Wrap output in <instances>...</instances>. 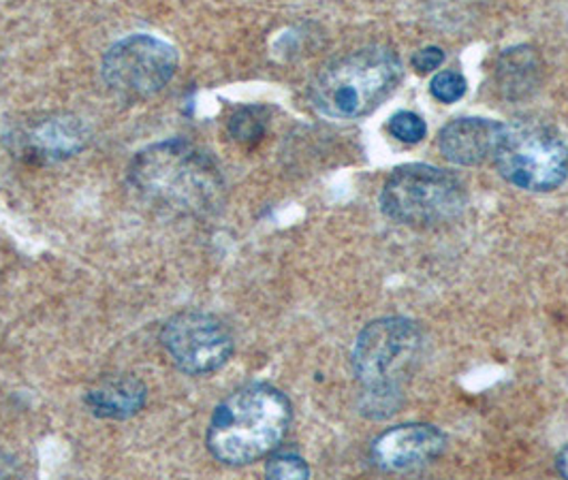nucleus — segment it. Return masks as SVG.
Returning <instances> with one entry per match:
<instances>
[{"mask_svg": "<svg viewBox=\"0 0 568 480\" xmlns=\"http://www.w3.org/2000/svg\"><path fill=\"white\" fill-rule=\"evenodd\" d=\"M129 182L148 203L173 214L205 218L225 201V177L219 163L184 140L148 145L135 154Z\"/></svg>", "mask_w": 568, "mask_h": 480, "instance_id": "1", "label": "nucleus"}, {"mask_svg": "<svg viewBox=\"0 0 568 480\" xmlns=\"http://www.w3.org/2000/svg\"><path fill=\"white\" fill-rule=\"evenodd\" d=\"M293 419L291 401L272 385H246L214 410L205 445L225 466H248L276 451Z\"/></svg>", "mask_w": 568, "mask_h": 480, "instance_id": "2", "label": "nucleus"}, {"mask_svg": "<svg viewBox=\"0 0 568 480\" xmlns=\"http://www.w3.org/2000/svg\"><path fill=\"white\" fill-rule=\"evenodd\" d=\"M422 348V331L408 318L389 316L362 329L353 348V369L364 389V415L387 419L398 410L404 382L417 368Z\"/></svg>", "mask_w": 568, "mask_h": 480, "instance_id": "3", "label": "nucleus"}, {"mask_svg": "<svg viewBox=\"0 0 568 480\" xmlns=\"http://www.w3.org/2000/svg\"><path fill=\"white\" fill-rule=\"evenodd\" d=\"M399 78L398 54L369 45L323 69L313 82L311 99L327 118L355 120L374 112L398 88Z\"/></svg>", "mask_w": 568, "mask_h": 480, "instance_id": "4", "label": "nucleus"}, {"mask_svg": "<svg viewBox=\"0 0 568 480\" xmlns=\"http://www.w3.org/2000/svg\"><path fill=\"white\" fill-rule=\"evenodd\" d=\"M466 205L459 177L432 165H402L392 171L383 191V212L402 225L432 226L449 223Z\"/></svg>", "mask_w": 568, "mask_h": 480, "instance_id": "5", "label": "nucleus"}, {"mask_svg": "<svg viewBox=\"0 0 568 480\" xmlns=\"http://www.w3.org/2000/svg\"><path fill=\"white\" fill-rule=\"evenodd\" d=\"M494 161L513 186L549 193L567 180L568 145L549 126L519 122L505 126Z\"/></svg>", "mask_w": 568, "mask_h": 480, "instance_id": "6", "label": "nucleus"}, {"mask_svg": "<svg viewBox=\"0 0 568 480\" xmlns=\"http://www.w3.org/2000/svg\"><path fill=\"white\" fill-rule=\"evenodd\" d=\"M178 71V52L152 34H131L103 57L101 73L120 99L143 101L159 94Z\"/></svg>", "mask_w": 568, "mask_h": 480, "instance_id": "7", "label": "nucleus"}, {"mask_svg": "<svg viewBox=\"0 0 568 480\" xmlns=\"http://www.w3.org/2000/svg\"><path fill=\"white\" fill-rule=\"evenodd\" d=\"M161 344L171 364L189 376H207L223 368L235 341L227 325L207 312L189 310L171 316L161 329Z\"/></svg>", "mask_w": 568, "mask_h": 480, "instance_id": "8", "label": "nucleus"}, {"mask_svg": "<svg viewBox=\"0 0 568 480\" xmlns=\"http://www.w3.org/2000/svg\"><path fill=\"white\" fill-rule=\"evenodd\" d=\"M447 449V436L426 423L398 425L372 445V461L385 472H413L436 461Z\"/></svg>", "mask_w": 568, "mask_h": 480, "instance_id": "9", "label": "nucleus"}, {"mask_svg": "<svg viewBox=\"0 0 568 480\" xmlns=\"http://www.w3.org/2000/svg\"><path fill=\"white\" fill-rule=\"evenodd\" d=\"M503 133L505 126L494 120L459 118L440 131L438 147L449 163L459 167H475L487 159H494Z\"/></svg>", "mask_w": 568, "mask_h": 480, "instance_id": "10", "label": "nucleus"}, {"mask_svg": "<svg viewBox=\"0 0 568 480\" xmlns=\"http://www.w3.org/2000/svg\"><path fill=\"white\" fill-rule=\"evenodd\" d=\"M148 401V387L138 376H105L85 391V408L108 421H126L142 412Z\"/></svg>", "mask_w": 568, "mask_h": 480, "instance_id": "11", "label": "nucleus"}, {"mask_svg": "<svg viewBox=\"0 0 568 480\" xmlns=\"http://www.w3.org/2000/svg\"><path fill=\"white\" fill-rule=\"evenodd\" d=\"M85 145V126L73 115H54L34 124L24 135V152L41 161H62Z\"/></svg>", "mask_w": 568, "mask_h": 480, "instance_id": "12", "label": "nucleus"}, {"mask_svg": "<svg viewBox=\"0 0 568 480\" xmlns=\"http://www.w3.org/2000/svg\"><path fill=\"white\" fill-rule=\"evenodd\" d=\"M542 80V62L537 50L521 45L507 50L496 67V82L509 101L530 96Z\"/></svg>", "mask_w": 568, "mask_h": 480, "instance_id": "13", "label": "nucleus"}, {"mask_svg": "<svg viewBox=\"0 0 568 480\" xmlns=\"http://www.w3.org/2000/svg\"><path fill=\"white\" fill-rule=\"evenodd\" d=\"M267 131V115L261 108H242L229 118V135L242 145H255Z\"/></svg>", "mask_w": 568, "mask_h": 480, "instance_id": "14", "label": "nucleus"}, {"mask_svg": "<svg viewBox=\"0 0 568 480\" xmlns=\"http://www.w3.org/2000/svg\"><path fill=\"white\" fill-rule=\"evenodd\" d=\"M466 90H468V82L457 71H440L434 75V80L429 84L432 96L440 103H455V101L464 99Z\"/></svg>", "mask_w": 568, "mask_h": 480, "instance_id": "15", "label": "nucleus"}, {"mask_svg": "<svg viewBox=\"0 0 568 480\" xmlns=\"http://www.w3.org/2000/svg\"><path fill=\"white\" fill-rule=\"evenodd\" d=\"M265 474H267V479H308L311 468L302 457L284 452V455H276L267 461Z\"/></svg>", "mask_w": 568, "mask_h": 480, "instance_id": "16", "label": "nucleus"}, {"mask_svg": "<svg viewBox=\"0 0 568 480\" xmlns=\"http://www.w3.org/2000/svg\"><path fill=\"white\" fill-rule=\"evenodd\" d=\"M389 133L402 143H419L426 137L427 126L422 115L399 112L389 120Z\"/></svg>", "mask_w": 568, "mask_h": 480, "instance_id": "17", "label": "nucleus"}, {"mask_svg": "<svg viewBox=\"0 0 568 480\" xmlns=\"http://www.w3.org/2000/svg\"><path fill=\"white\" fill-rule=\"evenodd\" d=\"M445 62V52L436 45H429L419 50L415 57H413V67L419 71V73H429V71H436L440 64Z\"/></svg>", "mask_w": 568, "mask_h": 480, "instance_id": "18", "label": "nucleus"}, {"mask_svg": "<svg viewBox=\"0 0 568 480\" xmlns=\"http://www.w3.org/2000/svg\"><path fill=\"white\" fill-rule=\"evenodd\" d=\"M558 468H560V472H562L565 477H568V447L562 451V455H560V459H558Z\"/></svg>", "mask_w": 568, "mask_h": 480, "instance_id": "19", "label": "nucleus"}]
</instances>
